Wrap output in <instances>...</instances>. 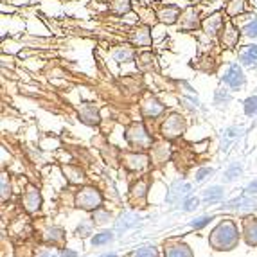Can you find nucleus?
I'll return each instance as SVG.
<instances>
[{
  "label": "nucleus",
  "mask_w": 257,
  "mask_h": 257,
  "mask_svg": "<svg viewBox=\"0 0 257 257\" xmlns=\"http://www.w3.org/2000/svg\"><path fill=\"white\" fill-rule=\"evenodd\" d=\"M239 241V234H237V227L234 221H223L212 230L209 237L210 246L214 250H232Z\"/></svg>",
  "instance_id": "f257e3e1"
},
{
  "label": "nucleus",
  "mask_w": 257,
  "mask_h": 257,
  "mask_svg": "<svg viewBox=\"0 0 257 257\" xmlns=\"http://www.w3.org/2000/svg\"><path fill=\"white\" fill-rule=\"evenodd\" d=\"M221 83L232 92H239L246 86V74H244V67L239 61H230L225 67L223 74L219 76Z\"/></svg>",
  "instance_id": "f03ea898"
},
{
  "label": "nucleus",
  "mask_w": 257,
  "mask_h": 257,
  "mask_svg": "<svg viewBox=\"0 0 257 257\" xmlns=\"http://www.w3.org/2000/svg\"><path fill=\"white\" fill-rule=\"evenodd\" d=\"M126 141H128V144L135 151L151 150V146L155 144L151 133L148 132L146 126L142 124V122H133V124L126 130Z\"/></svg>",
  "instance_id": "7ed1b4c3"
},
{
  "label": "nucleus",
  "mask_w": 257,
  "mask_h": 257,
  "mask_svg": "<svg viewBox=\"0 0 257 257\" xmlns=\"http://www.w3.org/2000/svg\"><path fill=\"white\" fill-rule=\"evenodd\" d=\"M185 119L180 113H169V115L164 119L162 126H160V133L162 137L167 141H173V139L182 137L185 133Z\"/></svg>",
  "instance_id": "20e7f679"
},
{
  "label": "nucleus",
  "mask_w": 257,
  "mask_h": 257,
  "mask_svg": "<svg viewBox=\"0 0 257 257\" xmlns=\"http://www.w3.org/2000/svg\"><path fill=\"white\" fill-rule=\"evenodd\" d=\"M241 36H243V33H241L236 22H225V26H223L221 33H219V45L223 49H227V51H232V49L237 47Z\"/></svg>",
  "instance_id": "39448f33"
},
{
  "label": "nucleus",
  "mask_w": 257,
  "mask_h": 257,
  "mask_svg": "<svg viewBox=\"0 0 257 257\" xmlns=\"http://www.w3.org/2000/svg\"><path fill=\"white\" fill-rule=\"evenodd\" d=\"M101 202H103L101 193L94 187H83L76 196V205L79 207V209H85V210L99 209V207H101Z\"/></svg>",
  "instance_id": "423d86ee"
},
{
  "label": "nucleus",
  "mask_w": 257,
  "mask_h": 257,
  "mask_svg": "<svg viewBox=\"0 0 257 257\" xmlns=\"http://www.w3.org/2000/svg\"><path fill=\"white\" fill-rule=\"evenodd\" d=\"M176 26L180 31H185V33H191V31H196L202 27V20H200V11L194 6H189L182 11L180 18L176 22Z\"/></svg>",
  "instance_id": "0eeeda50"
},
{
  "label": "nucleus",
  "mask_w": 257,
  "mask_h": 257,
  "mask_svg": "<svg viewBox=\"0 0 257 257\" xmlns=\"http://www.w3.org/2000/svg\"><path fill=\"white\" fill-rule=\"evenodd\" d=\"M225 22L227 20H225L223 11H216V13L209 15V17L202 20V31L209 38H214V36H219L223 26H225Z\"/></svg>",
  "instance_id": "6e6552de"
},
{
  "label": "nucleus",
  "mask_w": 257,
  "mask_h": 257,
  "mask_svg": "<svg viewBox=\"0 0 257 257\" xmlns=\"http://www.w3.org/2000/svg\"><path fill=\"white\" fill-rule=\"evenodd\" d=\"M130 43L133 47H151L153 43V36H151V29L148 24L139 26L135 29H132L130 33Z\"/></svg>",
  "instance_id": "1a4fd4ad"
},
{
  "label": "nucleus",
  "mask_w": 257,
  "mask_h": 257,
  "mask_svg": "<svg viewBox=\"0 0 257 257\" xmlns=\"http://www.w3.org/2000/svg\"><path fill=\"white\" fill-rule=\"evenodd\" d=\"M237 61L244 69L257 70V43H246L237 52Z\"/></svg>",
  "instance_id": "9d476101"
},
{
  "label": "nucleus",
  "mask_w": 257,
  "mask_h": 257,
  "mask_svg": "<svg viewBox=\"0 0 257 257\" xmlns=\"http://www.w3.org/2000/svg\"><path fill=\"white\" fill-rule=\"evenodd\" d=\"M141 111H142V115L148 117V119H155V117L162 115L164 111H166V106H164L157 97H153V95L148 94L146 97L142 99Z\"/></svg>",
  "instance_id": "9b49d317"
},
{
  "label": "nucleus",
  "mask_w": 257,
  "mask_h": 257,
  "mask_svg": "<svg viewBox=\"0 0 257 257\" xmlns=\"http://www.w3.org/2000/svg\"><path fill=\"white\" fill-rule=\"evenodd\" d=\"M111 60L117 61V63L124 65V63H132L137 56V51L133 47L132 43H120V45H115V47L110 51Z\"/></svg>",
  "instance_id": "f8f14e48"
},
{
  "label": "nucleus",
  "mask_w": 257,
  "mask_h": 257,
  "mask_svg": "<svg viewBox=\"0 0 257 257\" xmlns=\"http://www.w3.org/2000/svg\"><path fill=\"white\" fill-rule=\"evenodd\" d=\"M182 11H180V6L176 4H166L157 11V18H159L160 24L164 26H175L178 18H180Z\"/></svg>",
  "instance_id": "ddd939ff"
},
{
  "label": "nucleus",
  "mask_w": 257,
  "mask_h": 257,
  "mask_svg": "<svg viewBox=\"0 0 257 257\" xmlns=\"http://www.w3.org/2000/svg\"><path fill=\"white\" fill-rule=\"evenodd\" d=\"M122 164L128 167L130 171H142L144 167H148L150 159L144 153H124L122 155Z\"/></svg>",
  "instance_id": "4468645a"
},
{
  "label": "nucleus",
  "mask_w": 257,
  "mask_h": 257,
  "mask_svg": "<svg viewBox=\"0 0 257 257\" xmlns=\"http://www.w3.org/2000/svg\"><path fill=\"white\" fill-rule=\"evenodd\" d=\"M22 202H24V207H26L27 212H36L40 209V205H42V194H40V191L36 187L29 185L26 189L24 196H22Z\"/></svg>",
  "instance_id": "2eb2a0df"
},
{
  "label": "nucleus",
  "mask_w": 257,
  "mask_h": 257,
  "mask_svg": "<svg viewBox=\"0 0 257 257\" xmlns=\"http://www.w3.org/2000/svg\"><path fill=\"white\" fill-rule=\"evenodd\" d=\"M77 115H79L81 122H85V124H88V126L99 124V120H101L99 110L92 103H83L81 106H79V110H77Z\"/></svg>",
  "instance_id": "dca6fc26"
},
{
  "label": "nucleus",
  "mask_w": 257,
  "mask_h": 257,
  "mask_svg": "<svg viewBox=\"0 0 257 257\" xmlns=\"http://www.w3.org/2000/svg\"><path fill=\"white\" fill-rule=\"evenodd\" d=\"M171 157V146L167 142H157L151 146V160L155 164H164Z\"/></svg>",
  "instance_id": "f3484780"
},
{
  "label": "nucleus",
  "mask_w": 257,
  "mask_h": 257,
  "mask_svg": "<svg viewBox=\"0 0 257 257\" xmlns=\"http://www.w3.org/2000/svg\"><path fill=\"white\" fill-rule=\"evenodd\" d=\"M246 6H248V0H228L225 15L228 18H239L246 13Z\"/></svg>",
  "instance_id": "a211bd4d"
},
{
  "label": "nucleus",
  "mask_w": 257,
  "mask_h": 257,
  "mask_svg": "<svg viewBox=\"0 0 257 257\" xmlns=\"http://www.w3.org/2000/svg\"><path fill=\"white\" fill-rule=\"evenodd\" d=\"M239 29L246 38H257V15H246V20L241 22Z\"/></svg>",
  "instance_id": "6ab92c4d"
},
{
  "label": "nucleus",
  "mask_w": 257,
  "mask_h": 257,
  "mask_svg": "<svg viewBox=\"0 0 257 257\" xmlns=\"http://www.w3.org/2000/svg\"><path fill=\"white\" fill-rule=\"evenodd\" d=\"M244 239L246 243L257 246V219L248 218L244 219Z\"/></svg>",
  "instance_id": "aec40b11"
},
{
  "label": "nucleus",
  "mask_w": 257,
  "mask_h": 257,
  "mask_svg": "<svg viewBox=\"0 0 257 257\" xmlns=\"http://www.w3.org/2000/svg\"><path fill=\"white\" fill-rule=\"evenodd\" d=\"M164 257H193V252H191V248H189L187 244L176 243L171 244V246H167Z\"/></svg>",
  "instance_id": "412c9836"
},
{
  "label": "nucleus",
  "mask_w": 257,
  "mask_h": 257,
  "mask_svg": "<svg viewBox=\"0 0 257 257\" xmlns=\"http://www.w3.org/2000/svg\"><path fill=\"white\" fill-rule=\"evenodd\" d=\"M232 103V90L230 88H223L219 86L214 92V104L216 106H228Z\"/></svg>",
  "instance_id": "4be33fe9"
},
{
  "label": "nucleus",
  "mask_w": 257,
  "mask_h": 257,
  "mask_svg": "<svg viewBox=\"0 0 257 257\" xmlns=\"http://www.w3.org/2000/svg\"><path fill=\"white\" fill-rule=\"evenodd\" d=\"M110 11L117 17H122L132 11V4H130V0H111Z\"/></svg>",
  "instance_id": "5701e85b"
},
{
  "label": "nucleus",
  "mask_w": 257,
  "mask_h": 257,
  "mask_svg": "<svg viewBox=\"0 0 257 257\" xmlns=\"http://www.w3.org/2000/svg\"><path fill=\"white\" fill-rule=\"evenodd\" d=\"M63 173L65 175H70V176H67L72 184H79V182H83V171L79 169V167H76V166H63Z\"/></svg>",
  "instance_id": "b1692460"
},
{
  "label": "nucleus",
  "mask_w": 257,
  "mask_h": 257,
  "mask_svg": "<svg viewBox=\"0 0 257 257\" xmlns=\"http://www.w3.org/2000/svg\"><path fill=\"white\" fill-rule=\"evenodd\" d=\"M243 110H244V115L257 117V95H250V97L244 99Z\"/></svg>",
  "instance_id": "393cba45"
},
{
  "label": "nucleus",
  "mask_w": 257,
  "mask_h": 257,
  "mask_svg": "<svg viewBox=\"0 0 257 257\" xmlns=\"http://www.w3.org/2000/svg\"><path fill=\"white\" fill-rule=\"evenodd\" d=\"M146 191H148V180H139L137 184L132 187V196L141 200V198L146 196Z\"/></svg>",
  "instance_id": "a878e982"
},
{
  "label": "nucleus",
  "mask_w": 257,
  "mask_h": 257,
  "mask_svg": "<svg viewBox=\"0 0 257 257\" xmlns=\"http://www.w3.org/2000/svg\"><path fill=\"white\" fill-rule=\"evenodd\" d=\"M139 60H141L139 61V69L141 70H150L155 63V58L151 52H142V54L139 56Z\"/></svg>",
  "instance_id": "bb28decb"
},
{
  "label": "nucleus",
  "mask_w": 257,
  "mask_h": 257,
  "mask_svg": "<svg viewBox=\"0 0 257 257\" xmlns=\"http://www.w3.org/2000/svg\"><path fill=\"white\" fill-rule=\"evenodd\" d=\"M221 196H223V187H219V185H216V187H210L209 191L205 193L207 202H216V200H219Z\"/></svg>",
  "instance_id": "cd10ccee"
},
{
  "label": "nucleus",
  "mask_w": 257,
  "mask_h": 257,
  "mask_svg": "<svg viewBox=\"0 0 257 257\" xmlns=\"http://www.w3.org/2000/svg\"><path fill=\"white\" fill-rule=\"evenodd\" d=\"M130 257H159L157 250L151 248V246H146V248L135 250L133 253H130Z\"/></svg>",
  "instance_id": "c85d7f7f"
},
{
  "label": "nucleus",
  "mask_w": 257,
  "mask_h": 257,
  "mask_svg": "<svg viewBox=\"0 0 257 257\" xmlns=\"http://www.w3.org/2000/svg\"><path fill=\"white\" fill-rule=\"evenodd\" d=\"M9 194H11V185H9L8 176L2 175V202H6V200H8Z\"/></svg>",
  "instance_id": "c756f323"
},
{
  "label": "nucleus",
  "mask_w": 257,
  "mask_h": 257,
  "mask_svg": "<svg viewBox=\"0 0 257 257\" xmlns=\"http://www.w3.org/2000/svg\"><path fill=\"white\" fill-rule=\"evenodd\" d=\"M111 232H103V234H99V236H95L94 239H92V244H103V243H108V241H111Z\"/></svg>",
  "instance_id": "7c9ffc66"
},
{
  "label": "nucleus",
  "mask_w": 257,
  "mask_h": 257,
  "mask_svg": "<svg viewBox=\"0 0 257 257\" xmlns=\"http://www.w3.org/2000/svg\"><path fill=\"white\" fill-rule=\"evenodd\" d=\"M225 135H227V137H230V139L241 137V135H243V128H241V126H232V128L227 130V133H225Z\"/></svg>",
  "instance_id": "2f4dec72"
},
{
  "label": "nucleus",
  "mask_w": 257,
  "mask_h": 257,
  "mask_svg": "<svg viewBox=\"0 0 257 257\" xmlns=\"http://www.w3.org/2000/svg\"><path fill=\"white\" fill-rule=\"evenodd\" d=\"M209 175H212V169H210V167H202V169H200V171L196 173V180H198V182L205 180V178H207Z\"/></svg>",
  "instance_id": "473e14b6"
},
{
  "label": "nucleus",
  "mask_w": 257,
  "mask_h": 257,
  "mask_svg": "<svg viewBox=\"0 0 257 257\" xmlns=\"http://www.w3.org/2000/svg\"><path fill=\"white\" fill-rule=\"evenodd\" d=\"M243 171V169H241V166H232L230 169H228L227 171V180H232V178H236V175H239V173Z\"/></svg>",
  "instance_id": "72a5a7b5"
},
{
  "label": "nucleus",
  "mask_w": 257,
  "mask_h": 257,
  "mask_svg": "<svg viewBox=\"0 0 257 257\" xmlns=\"http://www.w3.org/2000/svg\"><path fill=\"white\" fill-rule=\"evenodd\" d=\"M77 234H81V236H88V234H90V223L81 225V227L77 228Z\"/></svg>",
  "instance_id": "f704fd0d"
},
{
  "label": "nucleus",
  "mask_w": 257,
  "mask_h": 257,
  "mask_svg": "<svg viewBox=\"0 0 257 257\" xmlns=\"http://www.w3.org/2000/svg\"><path fill=\"white\" fill-rule=\"evenodd\" d=\"M209 221H210V218H200V221H194L193 223V227L194 228H202L203 225H207Z\"/></svg>",
  "instance_id": "c9c22d12"
},
{
  "label": "nucleus",
  "mask_w": 257,
  "mask_h": 257,
  "mask_svg": "<svg viewBox=\"0 0 257 257\" xmlns=\"http://www.w3.org/2000/svg\"><path fill=\"white\" fill-rule=\"evenodd\" d=\"M196 205H198V200H187L184 209L185 210H193V209H196Z\"/></svg>",
  "instance_id": "e433bc0d"
},
{
  "label": "nucleus",
  "mask_w": 257,
  "mask_h": 257,
  "mask_svg": "<svg viewBox=\"0 0 257 257\" xmlns=\"http://www.w3.org/2000/svg\"><path fill=\"white\" fill-rule=\"evenodd\" d=\"M248 193H257V182H252V184L248 185V189H246Z\"/></svg>",
  "instance_id": "4c0bfd02"
},
{
  "label": "nucleus",
  "mask_w": 257,
  "mask_h": 257,
  "mask_svg": "<svg viewBox=\"0 0 257 257\" xmlns=\"http://www.w3.org/2000/svg\"><path fill=\"white\" fill-rule=\"evenodd\" d=\"M61 257H76V252H65L61 253Z\"/></svg>",
  "instance_id": "58836bf2"
},
{
  "label": "nucleus",
  "mask_w": 257,
  "mask_h": 257,
  "mask_svg": "<svg viewBox=\"0 0 257 257\" xmlns=\"http://www.w3.org/2000/svg\"><path fill=\"white\" fill-rule=\"evenodd\" d=\"M103 257H117L115 253H110V255H103Z\"/></svg>",
  "instance_id": "ea45409f"
},
{
  "label": "nucleus",
  "mask_w": 257,
  "mask_h": 257,
  "mask_svg": "<svg viewBox=\"0 0 257 257\" xmlns=\"http://www.w3.org/2000/svg\"><path fill=\"white\" fill-rule=\"evenodd\" d=\"M252 4H253V6H255V8H257V0H252Z\"/></svg>",
  "instance_id": "a19ab883"
}]
</instances>
